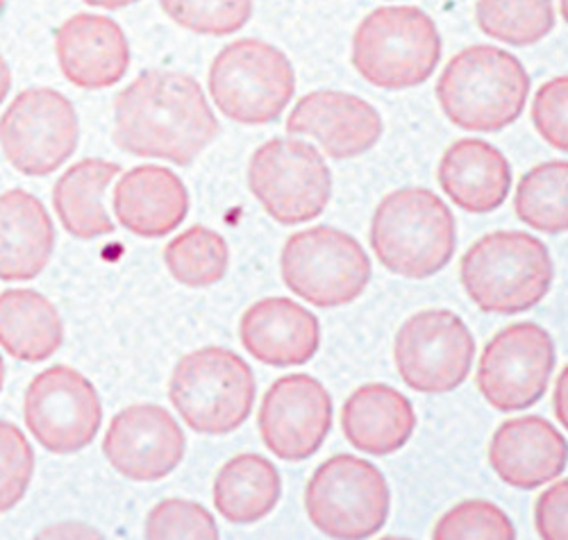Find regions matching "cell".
<instances>
[{"label": "cell", "instance_id": "83f0119b", "mask_svg": "<svg viewBox=\"0 0 568 540\" xmlns=\"http://www.w3.org/2000/svg\"><path fill=\"white\" fill-rule=\"evenodd\" d=\"M568 164L544 162L530 169L518 182L514 212L518 221H524L544 234H564L568 227Z\"/></svg>", "mask_w": 568, "mask_h": 540}, {"label": "cell", "instance_id": "484cf974", "mask_svg": "<svg viewBox=\"0 0 568 540\" xmlns=\"http://www.w3.org/2000/svg\"><path fill=\"white\" fill-rule=\"evenodd\" d=\"M119 173V164L89 157L69 166L55 182L53 207L71 236L91 241L114 232V221L105 210V191Z\"/></svg>", "mask_w": 568, "mask_h": 540}, {"label": "cell", "instance_id": "7a4b0ae2", "mask_svg": "<svg viewBox=\"0 0 568 540\" xmlns=\"http://www.w3.org/2000/svg\"><path fill=\"white\" fill-rule=\"evenodd\" d=\"M368 238L373 255L389 273L425 279L450 264L457 227L453 212L437 193L407 186L377 205Z\"/></svg>", "mask_w": 568, "mask_h": 540}, {"label": "cell", "instance_id": "4fadbf2b", "mask_svg": "<svg viewBox=\"0 0 568 540\" xmlns=\"http://www.w3.org/2000/svg\"><path fill=\"white\" fill-rule=\"evenodd\" d=\"M555 364L552 336L537 323H516L485 346L476 384L494 409L524 411L544 398Z\"/></svg>", "mask_w": 568, "mask_h": 540}, {"label": "cell", "instance_id": "e575fe53", "mask_svg": "<svg viewBox=\"0 0 568 540\" xmlns=\"http://www.w3.org/2000/svg\"><path fill=\"white\" fill-rule=\"evenodd\" d=\"M566 95L568 80L566 75L548 80L535 95L532 103V123L552 149L566 153L568 149V125H566Z\"/></svg>", "mask_w": 568, "mask_h": 540}, {"label": "cell", "instance_id": "7402d4cb", "mask_svg": "<svg viewBox=\"0 0 568 540\" xmlns=\"http://www.w3.org/2000/svg\"><path fill=\"white\" fill-rule=\"evenodd\" d=\"M55 253V225L43 203L23 189L0 193V279H34Z\"/></svg>", "mask_w": 568, "mask_h": 540}, {"label": "cell", "instance_id": "52a82bcc", "mask_svg": "<svg viewBox=\"0 0 568 540\" xmlns=\"http://www.w3.org/2000/svg\"><path fill=\"white\" fill-rule=\"evenodd\" d=\"M210 93L234 123L264 125L292 103L296 73L280 48L260 39H240L214 58Z\"/></svg>", "mask_w": 568, "mask_h": 540}, {"label": "cell", "instance_id": "5bb4252c", "mask_svg": "<svg viewBox=\"0 0 568 540\" xmlns=\"http://www.w3.org/2000/svg\"><path fill=\"white\" fill-rule=\"evenodd\" d=\"M396 368L418 393H450L459 388L476 359V338L466 323L448 309H425L405 320L396 334Z\"/></svg>", "mask_w": 568, "mask_h": 540}, {"label": "cell", "instance_id": "44dd1931", "mask_svg": "<svg viewBox=\"0 0 568 540\" xmlns=\"http://www.w3.org/2000/svg\"><path fill=\"white\" fill-rule=\"evenodd\" d=\"M116 221L141 238H162L175 232L192 203L184 182L164 166H136L116 182L114 189Z\"/></svg>", "mask_w": 568, "mask_h": 540}, {"label": "cell", "instance_id": "ffe728a7", "mask_svg": "<svg viewBox=\"0 0 568 540\" xmlns=\"http://www.w3.org/2000/svg\"><path fill=\"white\" fill-rule=\"evenodd\" d=\"M489 463L505 483L535 490L564 472L566 438L546 418H509L494 431Z\"/></svg>", "mask_w": 568, "mask_h": 540}, {"label": "cell", "instance_id": "9c48e42d", "mask_svg": "<svg viewBox=\"0 0 568 540\" xmlns=\"http://www.w3.org/2000/svg\"><path fill=\"white\" fill-rule=\"evenodd\" d=\"M305 509L312 524L329 538H371L389 520L392 490L371 461L335 455L310 477Z\"/></svg>", "mask_w": 568, "mask_h": 540}, {"label": "cell", "instance_id": "f35d334b", "mask_svg": "<svg viewBox=\"0 0 568 540\" xmlns=\"http://www.w3.org/2000/svg\"><path fill=\"white\" fill-rule=\"evenodd\" d=\"M564 386H566V373H561L559 377V384H557V420L561 425H566V414H564Z\"/></svg>", "mask_w": 568, "mask_h": 540}, {"label": "cell", "instance_id": "836d02e7", "mask_svg": "<svg viewBox=\"0 0 568 540\" xmlns=\"http://www.w3.org/2000/svg\"><path fill=\"white\" fill-rule=\"evenodd\" d=\"M144 536L153 540L169 538H219V524L214 516L199 502L192 500H162L155 505L146 518Z\"/></svg>", "mask_w": 568, "mask_h": 540}, {"label": "cell", "instance_id": "60d3db41", "mask_svg": "<svg viewBox=\"0 0 568 540\" xmlns=\"http://www.w3.org/2000/svg\"><path fill=\"white\" fill-rule=\"evenodd\" d=\"M6 6H8V0H0V14H3V10H6Z\"/></svg>", "mask_w": 568, "mask_h": 540}, {"label": "cell", "instance_id": "f1b7e54d", "mask_svg": "<svg viewBox=\"0 0 568 540\" xmlns=\"http://www.w3.org/2000/svg\"><path fill=\"white\" fill-rule=\"evenodd\" d=\"M164 264L175 282L189 288H207L225 277L230 251L219 232L194 225L169 241Z\"/></svg>", "mask_w": 568, "mask_h": 540}, {"label": "cell", "instance_id": "4316f807", "mask_svg": "<svg viewBox=\"0 0 568 540\" xmlns=\"http://www.w3.org/2000/svg\"><path fill=\"white\" fill-rule=\"evenodd\" d=\"M282 498V477L262 455H236L214 479V507L232 524H255Z\"/></svg>", "mask_w": 568, "mask_h": 540}, {"label": "cell", "instance_id": "1f68e13d", "mask_svg": "<svg viewBox=\"0 0 568 540\" xmlns=\"http://www.w3.org/2000/svg\"><path fill=\"white\" fill-rule=\"evenodd\" d=\"M433 536L437 540H511L516 529L507 513L487 500H466L439 518Z\"/></svg>", "mask_w": 568, "mask_h": 540}, {"label": "cell", "instance_id": "277c9868", "mask_svg": "<svg viewBox=\"0 0 568 540\" xmlns=\"http://www.w3.org/2000/svg\"><path fill=\"white\" fill-rule=\"evenodd\" d=\"M459 279L485 314L535 309L552 286L555 266L546 245L528 232H491L466 251Z\"/></svg>", "mask_w": 568, "mask_h": 540}, {"label": "cell", "instance_id": "ab89813d", "mask_svg": "<svg viewBox=\"0 0 568 540\" xmlns=\"http://www.w3.org/2000/svg\"><path fill=\"white\" fill-rule=\"evenodd\" d=\"M3 386H6V361L0 357V393H3Z\"/></svg>", "mask_w": 568, "mask_h": 540}, {"label": "cell", "instance_id": "cb8c5ba5", "mask_svg": "<svg viewBox=\"0 0 568 540\" xmlns=\"http://www.w3.org/2000/svg\"><path fill=\"white\" fill-rule=\"evenodd\" d=\"M416 427L412 403L387 384H364L342 409V429L348 444L373 457L403 450Z\"/></svg>", "mask_w": 568, "mask_h": 540}, {"label": "cell", "instance_id": "e0dca14e", "mask_svg": "<svg viewBox=\"0 0 568 540\" xmlns=\"http://www.w3.org/2000/svg\"><path fill=\"white\" fill-rule=\"evenodd\" d=\"M292 136L314 139L333 160L368 153L383 136V119L364 98L321 89L301 98L287 119Z\"/></svg>", "mask_w": 568, "mask_h": 540}, {"label": "cell", "instance_id": "6da1fadb", "mask_svg": "<svg viewBox=\"0 0 568 540\" xmlns=\"http://www.w3.org/2000/svg\"><path fill=\"white\" fill-rule=\"evenodd\" d=\"M219 134L205 91L178 71H144L114 101V143L128 155L189 166Z\"/></svg>", "mask_w": 568, "mask_h": 540}, {"label": "cell", "instance_id": "74e56055", "mask_svg": "<svg viewBox=\"0 0 568 540\" xmlns=\"http://www.w3.org/2000/svg\"><path fill=\"white\" fill-rule=\"evenodd\" d=\"M82 3L91 8H103V10H123L139 3V0H82Z\"/></svg>", "mask_w": 568, "mask_h": 540}, {"label": "cell", "instance_id": "603a6c76", "mask_svg": "<svg viewBox=\"0 0 568 540\" xmlns=\"http://www.w3.org/2000/svg\"><path fill=\"white\" fill-rule=\"evenodd\" d=\"M437 180L459 210L468 214H489L507 201L511 169L491 143L462 139L444 153Z\"/></svg>", "mask_w": 568, "mask_h": 540}, {"label": "cell", "instance_id": "ac0fdd59", "mask_svg": "<svg viewBox=\"0 0 568 540\" xmlns=\"http://www.w3.org/2000/svg\"><path fill=\"white\" fill-rule=\"evenodd\" d=\"M62 75L78 89L99 91L121 82L130 69V43L121 26L101 14H75L55 32Z\"/></svg>", "mask_w": 568, "mask_h": 540}, {"label": "cell", "instance_id": "8d00e7d4", "mask_svg": "<svg viewBox=\"0 0 568 540\" xmlns=\"http://www.w3.org/2000/svg\"><path fill=\"white\" fill-rule=\"evenodd\" d=\"M10 89H12V71H10L8 62H6V58L0 55V105L6 103Z\"/></svg>", "mask_w": 568, "mask_h": 540}, {"label": "cell", "instance_id": "d6986e66", "mask_svg": "<svg viewBox=\"0 0 568 540\" xmlns=\"http://www.w3.org/2000/svg\"><path fill=\"white\" fill-rule=\"evenodd\" d=\"M240 338L253 359L273 368H292L316 357L321 325L296 300L264 298L244 312Z\"/></svg>", "mask_w": 568, "mask_h": 540}, {"label": "cell", "instance_id": "8fae6325", "mask_svg": "<svg viewBox=\"0 0 568 540\" xmlns=\"http://www.w3.org/2000/svg\"><path fill=\"white\" fill-rule=\"evenodd\" d=\"M80 139L69 98L49 86L23 89L0 116V149L21 175L45 177L67 164Z\"/></svg>", "mask_w": 568, "mask_h": 540}, {"label": "cell", "instance_id": "d6a6232c", "mask_svg": "<svg viewBox=\"0 0 568 540\" xmlns=\"http://www.w3.org/2000/svg\"><path fill=\"white\" fill-rule=\"evenodd\" d=\"M34 475V450L10 420H0V513L12 511L28 493Z\"/></svg>", "mask_w": 568, "mask_h": 540}, {"label": "cell", "instance_id": "2e32d148", "mask_svg": "<svg viewBox=\"0 0 568 540\" xmlns=\"http://www.w3.org/2000/svg\"><path fill=\"white\" fill-rule=\"evenodd\" d=\"M186 438L178 420L160 405H130L119 411L103 438L110 466L132 481L166 479L184 459Z\"/></svg>", "mask_w": 568, "mask_h": 540}, {"label": "cell", "instance_id": "30bf717a", "mask_svg": "<svg viewBox=\"0 0 568 540\" xmlns=\"http://www.w3.org/2000/svg\"><path fill=\"white\" fill-rule=\"evenodd\" d=\"M248 186L280 225L307 223L333 198V173L321 153L301 139H271L248 164Z\"/></svg>", "mask_w": 568, "mask_h": 540}, {"label": "cell", "instance_id": "f546056e", "mask_svg": "<svg viewBox=\"0 0 568 540\" xmlns=\"http://www.w3.org/2000/svg\"><path fill=\"white\" fill-rule=\"evenodd\" d=\"M478 28L503 43L530 45L555 28L552 0H478Z\"/></svg>", "mask_w": 568, "mask_h": 540}, {"label": "cell", "instance_id": "ba28073f", "mask_svg": "<svg viewBox=\"0 0 568 540\" xmlns=\"http://www.w3.org/2000/svg\"><path fill=\"white\" fill-rule=\"evenodd\" d=\"M287 288L318 309L355 303L371 282V259L357 238L337 227H310L287 238L280 255Z\"/></svg>", "mask_w": 568, "mask_h": 540}, {"label": "cell", "instance_id": "9a60e30c", "mask_svg": "<svg viewBox=\"0 0 568 540\" xmlns=\"http://www.w3.org/2000/svg\"><path fill=\"white\" fill-rule=\"evenodd\" d=\"M333 416V400L316 377L284 375L264 393L257 429L271 455L282 461H305L325 444Z\"/></svg>", "mask_w": 568, "mask_h": 540}, {"label": "cell", "instance_id": "8992f818", "mask_svg": "<svg viewBox=\"0 0 568 540\" xmlns=\"http://www.w3.org/2000/svg\"><path fill=\"white\" fill-rule=\"evenodd\" d=\"M442 60L435 21L418 8H381L371 12L353 37L355 71L387 91H403L428 80Z\"/></svg>", "mask_w": 568, "mask_h": 540}, {"label": "cell", "instance_id": "d590c367", "mask_svg": "<svg viewBox=\"0 0 568 540\" xmlns=\"http://www.w3.org/2000/svg\"><path fill=\"white\" fill-rule=\"evenodd\" d=\"M566 507H568V481L559 479L557 483H552L544 490L537 500V507H535V524L544 540H566L568 538Z\"/></svg>", "mask_w": 568, "mask_h": 540}, {"label": "cell", "instance_id": "7c38bea8", "mask_svg": "<svg viewBox=\"0 0 568 540\" xmlns=\"http://www.w3.org/2000/svg\"><path fill=\"white\" fill-rule=\"evenodd\" d=\"M23 418L37 444L51 455H78L89 448L103 425L97 386L71 366L39 373L23 398Z\"/></svg>", "mask_w": 568, "mask_h": 540}, {"label": "cell", "instance_id": "3957f363", "mask_svg": "<svg viewBox=\"0 0 568 540\" xmlns=\"http://www.w3.org/2000/svg\"><path fill=\"white\" fill-rule=\"evenodd\" d=\"M530 75L511 53L496 45H470L457 53L437 82V101L462 130L498 132L524 112Z\"/></svg>", "mask_w": 568, "mask_h": 540}, {"label": "cell", "instance_id": "d4e9b609", "mask_svg": "<svg viewBox=\"0 0 568 540\" xmlns=\"http://www.w3.org/2000/svg\"><path fill=\"white\" fill-rule=\"evenodd\" d=\"M64 343L55 305L32 288L0 293V348L23 364L49 361Z\"/></svg>", "mask_w": 568, "mask_h": 540}, {"label": "cell", "instance_id": "5b68a950", "mask_svg": "<svg viewBox=\"0 0 568 540\" xmlns=\"http://www.w3.org/2000/svg\"><path fill=\"white\" fill-rule=\"evenodd\" d=\"M255 393L251 366L219 346L184 355L169 381V398L178 416L203 436H225L240 429L253 411Z\"/></svg>", "mask_w": 568, "mask_h": 540}, {"label": "cell", "instance_id": "4dcf8cb0", "mask_svg": "<svg viewBox=\"0 0 568 540\" xmlns=\"http://www.w3.org/2000/svg\"><path fill=\"white\" fill-rule=\"evenodd\" d=\"M160 3L173 23L207 37L240 32L253 14V0H160Z\"/></svg>", "mask_w": 568, "mask_h": 540}]
</instances>
